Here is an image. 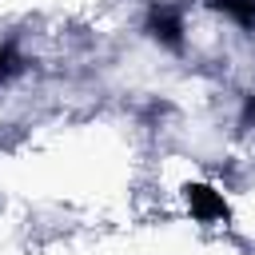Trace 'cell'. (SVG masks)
<instances>
[{
    "label": "cell",
    "instance_id": "cell-1",
    "mask_svg": "<svg viewBox=\"0 0 255 255\" xmlns=\"http://www.w3.org/2000/svg\"><path fill=\"white\" fill-rule=\"evenodd\" d=\"M183 191H187V207H191L195 219L211 223V219H223V215H227V203H223V195H219L215 187H207V183H187Z\"/></svg>",
    "mask_w": 255,
    "mask_h": 255
},
{
    "label": "cell",
    "instance_id": "cell-2",
    "mask_svg": "<svg viewBox=\"0 0 255 255\" xmlns=\"http://www.w3.org/2000/svg\"><path fill=\"white\" fill-rule=\"evenodd\" d=\"M147 32H151L159 44H167V48H179V40H183V24H179L175 8H167V4H151V12H147Z\"/></svg>",
    "mask_w": 255,
    "mask_h": 255
},
{
    "label": "cell",
    "instance_id": "cell-3",
    "mask_svg": "<svg viewBox=\"0 0 255 255\" xmlns=\"http://www.w3.org/2000/svg\"><path fill=\"white\" fill-rule=\"evenodd\" d=\"M211 8H219L223 16H231V20L243 24V28L255 24V0H211Z\"/></svg>",
    "mask_w": 255,
    "mask_h": 255
},
{
    "label": "cell",
    "instance_id": "cell-4",
    "mask_svg": "<svg viewBox=\"0 0 255 255\" xmlns=\"http://www.w3.org/2000/svg\"><path fill=\"white\" fill-rule=\"evenodd\" d=\"M8 72H16V52H12V48H0V80H4Z\"/></svg>",
    "mask_w": 255,
    "mask_h": 255
},
{
    "label": "cell",
    "instance_id": "cell-5",
    "mask_svg": "<svg viewBox=\"0 0 255 255\" xmlns=\"http://www.w3.org/2000/svg\"><path fill=\"white\" fill-rule=\"evenodd\" d=\"M243 120H255V96H247V104H243Z\"/></svg>",
    "mask_w": 255,
    "mask_h": 255
}]
</instances>
